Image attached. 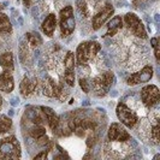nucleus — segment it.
Masks as SVG:
<instances>
[{
	"mask_svg": "<svg viewBox=\"0 0 160 160\" xmlns=\"http://www.w3.org/2000/svg\"><path fill=\"white\" fill-rule=\"evenodd\" d=\"M21 146L15 136H8L0 140V159H19Z\"/></svg>",
	"mask_w": 160,
	"mask_h": 160,
	"instance_id": "nucleus-1",
	"label": "nucleus"
},
{
	"mask_svg": "<svg viewBox=\"0 0 160 160\" xmlns=\"http://www.w3.org/2000/svg\"><path fill=\"white\" fill-rule=\"evenodd\" d=\"M101 49V46L96 41H86L82 42L80 46L77 47L76 51V60L77 64L84 65L89 59H92L94 56L98 54V52Z\"/></svg>",
	"mask_w": 160,
	"mask_h": 160,
	"instance_id": "nucleus-2",
	"label": "nucleus"
},
{
	"mask_svg": "<svg viewBox=\"0 0 160 160\" xmlns=\"http://www.w3.org/2000/svg\"><path fill=\"white\" fill-rule=\"evenodd\" d=\"M113 80H114V76H113V72L107 71L95 77L93 81H90V90L93 89L95 92L96 95L101 96L105 95L108 89L111 88L113 83Z\"/></svg>",
	"mask_w": 160,
	"mask_h": 160,
	"instance_id": "nucleus-3",
	"label": "nucleus"
},
{
	"mask_svg": "<svg viewBox=\"0 0 160 160\" xmlns=\"http://www.w3.org/2000/svg\"><path fill=\"white\" fill-rule=\"evenodd\" d=\"M59 24H60V30L63 36L71 35L76 25L72 6H65L64 8H62L59 13Z\"/></svg>",
	"mask_w": 160,
	"mask_h": 160,
	"instance_id": "nucleus-4",
	"label": "nucleus"
},
{
	"mask_svg": "<svg viewBox=\"0 0 160 160\" xmlns=\"http://www.w3.org/2000/svg\"><path fill=\"white\" fill-rule=\"evenodd\" d=\"M116 113H117L118 119L122 122V124H124L128 128H134L138 122V116L131 108H129L124 102H119L117 105Z\"/></svg>",
	"mask_w": 160,
	"mask_h": 160,
	"instance_id": "nucleus-5",
	"label": "nucleus"
},
{
	"mask_svg": "<svg viewBox=\"0 0 160 160\" xmlns=\"http://www.w3.org/2000/svg\"><path fill=\"white\" fill-rule=\"evenodd\" d=\"M124 22L127 23L129 29L134 32V35L141 39H147V32L144 29L143 23L140 21V18L135 13H131V12L127 13L124 17Z\"/></svg>",
	"mask_w": 160,
	"mask_h": 160,
	"instance_id": "nucleus-6",
	"label": "nucleus"
},
{
	"mask_svg": "<svg viewBox=\"0 0 160 160\" xmlns=\"http://www.w3.org/2000/svg\"><path fill=\"white\" fill-rule=\"evenodd\" d=\"M160 98V92L159 88L154 84L151 86H146L141 89V99L144 106L147 107H152L159 101Z\"/></svg>",
	"mask_w": 160,
	"mask_h": 160,
	"instance_id": "nucleus-7",
	"label": "nucleus"
},
{
	"mask_svg": "<svg viewBox=\"0 0 160 160\" xmlns=\"http://www.w3.org/2000/svg\"><path fill=\"white\" fill-rule=\"evenodd\" d=\"M107 137L110 141H116V142H127L131 138L130 134L119 123H112L110 125Z\"/></svg>",
	"mask_w": 160,
	"mask_h": 160,
	"instance_id": "nucleus-8",
	"label": "nucleus"
},
{
	"mask_svg": "<svg viewBox=\"0 0 160 160\" xmlns=\"http://www.w3.org/2000/svg\"><path fill=\"white\" fill-rule=\"evenodd\" d=\"M153 77V68L147 65L144 66L141 71L132 73L131 76H129L127 83L129 86H136V84H141V83H147L148 81H151Z\"/></svg>",
	"mask_w": 160,
	"mask_h": 160,
	"instance_id": "nucleus-9",
	"label": "nucleus"
},
{
	"mask_svg": "<svg viewBox=\"0 0 160 160\" xmlns=\"http://www.w3.org/2000/svg\"><path fill=\"white\" fill-rule=\"evenodd\" d=\"M113 12H114L113 6L110 2H107L104 6V8H102L101 11H99L95 16L93 17V21H92V27H93V29H94V30L100 29V28L102 27V24H104L110 17H112Z\"/></svg>",
	"mask_w": 160,
	"mask_h": 160,
	"instance_id": "nucleus-10",
	"label": "nucleus"
},
{
	"mask_svg": "<svg viewBox=\"0 0 160 160\" xmlns=\"http://www.w3.org/2000/svg\"><path fill=\"white\" fill-rule=\"evenodd\" d=\"M65 63V73L64 80L68 86L73 87L75 84V56L72 52H68L64 59Z\"/></svg>",
	"mask_w": 160,
	"mask_h": 160,
	"instance_id": "nucleus-11",
	"label": "nucleus"
},
{
	"mask_svg": "<svg viewBox=\"0 0 160 160\" xmlns=\"http://www.w3.org/2000/svg\"><path fill=\"white\" fill-rule=\"evenodd\" d=\"M29 134L39 144H47L49 142V138L46 135V129L42 123H34L32 128L29 130Z\"/></svg>",
	"mask_w": 160,
	"mask_h": 160,
	"instance_id": "nucleus-12",
	"label": "nucleus"
},
{
	"mask_svg": "<svg viewBox=\"0 0 160 160\" xmlns=\"http://www.w3.org/2000/svg\"><path fill=\"white\" fill-rule=\"evenodd\" d=\"M40 110L42 111L43 116H45V119L47 120L49 129L53 132H57V130L59 129L60 122H59V118H58V116L56 114V112L52 108H49V107H41Z\"/></svg>",
	"mask_w": 160,
	"mask_h": 160,
	"instance_id": "nucleus-13",
	"label": "nucleus"
},
{
	"mask_svg": "<svg viewBox=\"0 0 160 160\" xmlns=\"http://www.w3.org/2000/svg\"><path fill=\"white\" fill-rule=\"evenodd\" d=\"M15 88V81L11 72H0V90L5 93H11Z\"/></svg>",
	"mask_w": 160,
	"mask_h": 160,
	"instance_id": "nucleus-14",
	"label": "nucleus"
},
{
	"mask_svg": "<svg viewBox=\"0 0 160 160\" xmlns=\"http://www.w3.org/2000/svg\"><path fill=\"white\" fill-rule=\"evenodd\" d=\"M36 86H38L36 80H32L29 77H24L22 82H21V84H19V90H21L23 96H29L34 93V90L36 89Z\"/></svg>",
	"mask_w": 160,
	"mask_h": 160,
	"instance_id": "nucleus-15",
	"label": "nucleus"
},
{
	"mask_svg": "<svg viewBox=\"0 0 160 160\" xmlns=\"http://www.w3.org/2000/svg\"><path fill=\"white\" fill-rule=\"evenodd\" d=\"M56 25H57L56 15L54 13H49L45 18V21L42 22V30H43V32L47 36H52L54 30H56Z\"/></svg>",
	"mask_w": 160,
	"mask_h": 160,
	"instance_id": "nucleus-16",
	"label": "nucleus"
},
{
	"mask_svg": "<svg viewBox=\"0 0 160 160\" xmlns=\"http://www.w3.org/2000/svg\"><path fill=\"white\" fill-rule=\"evenodd\" d=\"M0 66L6 72L13 71L15 64H13V57H12L11 52H5V53L0 54Z\"/></svg>",
	"mask_w": 160,
	"mask_h": 160,
	"instance_id": "nucleus-17",
	"label": "nucleus"
},
{
	"mask_svg": "<svg viewBox=\"0 0 160 160\" xmlns=\"http://www.w3.org/2000/svg\"><path fill=\"white\" fill-rule=\"evenodd\" d=\"M122 28H123V19H122V17H113L112 19L108 22V24H107V32H106V35L107 36H113V35H116L117 32H119Z\"/></svg>",
	"mask_w": 160,
	"mask_h": 160,
	"instance_id": "nucleus-18",
	"label": "nucleus"
},
{
	"mask_svg": "<svg viewBox=\"0 0 160 160\" xmlns=\"http://www.w3.org/2000/svg\"><path fill=\"white\" fill-rule=\"evenodd\" d=\"M12 30V25L6 15L0 13V34H10Z\"/></svg>",
	"mask_w": 160,
	"mask_h": 160,
	"instance_id": "nucleus-19",
	"label": "nucleus"
},
{
	"mask_svg": "<svg viewBox=\"0 0 160 160\" xmlns=\"http://www.w3.org/2000/svg\"><path fill=\"white\" fill-rule=\"evenodd\" d=\"M12 127V120L6 116H0V134L8 132Z\"/></svg>",
	"mask_w": 160,
	"mask_h": 160,
	"instance_id": "nucleus-20",
	"label": "nucleus"
},
{
	"mask_svg": "<svg viewBox=\"0 0 160 160\" xmlns=\"http://www.w3.org/2000/svg\"><path fill=\"white\" fill-rule=\"evenodd\" d=\"M27 39L29 41V43L32 45V47H38L42 43V39L38 32H28L27 34Z\"/></svg>",
	"mask_w": 160,
	"mask_h": 160,
	"instance_id": "nucleus-21",
	"label": "nucleus"
},
{
	"mask_svg": "<svg viewBox=\"0 0 160 160\" xmlns=\"http://www.w3.org/2000/svg\"><path fill=\"white\" fill-rule=\"evenodd\" d=\"M80 86L84 93L90 92V81L88 78H80Z\"/></svg>",
	"mask_w": 160,
	"mask_h": 160,
	"instance_id": "nucleus-22",
	"label": "nucleus"
},
{
	"mask_svg": "<svg viewBox=\"0 0 160 160\" xmlns=\"http://www.w3.org/2000/svg\"><path fill=\"white\" fill-rule=\"evenodd\" d=\"M152 46L154 48V54H155V59H157V62H159V57H160V53H159V40L157 39V38H153L152 40Z\"/></svg>",
	"mask_w": 160,
	"mask_h": 160,
	"instance_id": "nucleus-23",
	"label": "nucleus"
},
{
	"mask_svg": "<svg viewBox=\"0 0 160 160\" xmlns=\"http://www.w3.org/2000/svg\"><path fill=\"white\" fill-rule=\"evenodd\" d=\"M77 8H78V11H80L81 13L83 15L84 17H87V6H86V4L82 1V0H78L77 1Z\"/></svg>",
	"mask_w": 160,
	"mask_h": 160,
	"instance_id": "nucleus-24",
	"label": "nucleus"
},
{
	"mask_svg": "<svg viewBox=\"0 0 160 160\" xmlns=\"http://www.w3.org/2000/svg\"><path fill=\"white\" fill-rule=\"evenodd\" d=\"M47 154H48V151H43V152H41L40 154H38L36 157H35V159H46L47 158Z\"/></svg>",
	"mask_w": 160,
	"mask_h": 160,
	"instance_id": "nucleus-25",
	"label": "nucleus"
},
{
	"mask_svg": "<svg viewBox=\"0 0 160 160\" xmlns=\"http://www.w3.org/2000/svg\"><path fill=\"white\" fill-rule=\"evenodd\" d=\"M23 2L27 8H29V6H30V4H32V0H23Z\"/></svg>",
	"mask_w": 160,
	"mask_h": 160,
	"instance_id": "nucleus-26",
	"label": "nucleus"
},
{
	"mask_svg": "<svg viewBox=\"0 0 160 160\" xmlns=\"http://www.w3.org/2000/svg\"><path fill=\"white\" fill-rule=\"evenodd\" d=\"M1 106H2V98L0 96V108H1Z\"/></svg>",
	"mask_w": 160,
	"mask_h": 160,
	"instance_id": "nucleus-27",
	"label": "nucleus"
},
{
	"mask_svg": "<svg viewBox=\"0 0 160 160\" xmlns=\"http://www.w3.org/2000/svg\"><path fill=\"white\" fill-rule=\"evenodd\" d=\"M4 8V5H2V4H0V8Z\"/></svg>",
	"mask_w": 160,
	"mask_h": 160,
	"instance_id": "nucleus-28",
	"label": "nucleus"
}]
</instances>
